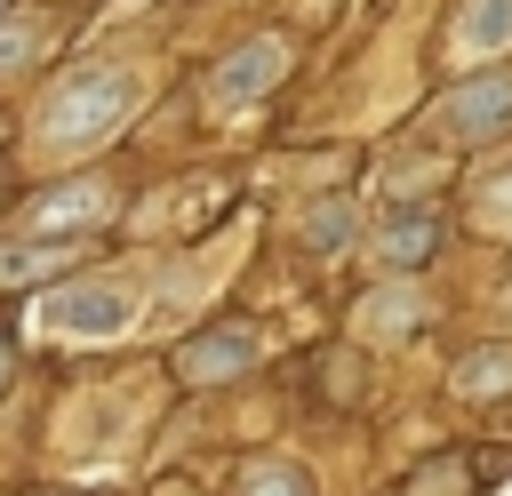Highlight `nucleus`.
<instances>
[{
    "mask_svg": "<svg viewBox=\"0 0 512 496\" xmlns=\"http://www.w3.org/2000/svg\"><path fill=\"white\" fill-rule=\"evenodd\" d=\"M248 496H312V488H304L296 464H256V472H248Z\"/></svg>",
    "mask_w": 512,
    "mask_h": 496,
    "instance_id": "8",
    "label": "nucleus"
},
{
    "mask_svg": "<svg viewBox=\"0 0 512 496\" xmlns=\"http://www.w3.org/2000/svg\"><path fill=\"white\" fill-rule=\"evenodd\" d=\"M440 128H448L456 144H496V136H512V72L464 80V88L440 104Z\"/></svg>",
    "mask_w": 512,
    "mask_h": 496,
    "instance_id": "2",
    "label": "nucleus"
},
{
    "mask_svg": "<svg viewBox=\"0 0 512 496\" xmlns=\"http://www.w3.org/2000/svg\"><path fill=\"white\" fill-rule=\"evenodd\" d=\"M512 32V0H488V16H472V40H504Z\"/></svg>",
    "mask_w": 512,
    "mask_h": 496,
    "instance_id": "10",
    "label": "nucleus"
},
{
    "mask_svg": "<svg viewBox=\"0 0 512 496\" xmlns=\"http://www.w3.org/2000/svg\"><path fill=\"white\" fill-rule=\"evenodd\" d=\"M0 8H8V0H0Z\"/></svg>",
    "mask_w": 512,
    "mask_h": 496,
    "instance_id": "12",
    "label": "nucleus"
},
{
    "mask_svg": "<svg viewBox=\"0 0 512 496\" xmlns=\"http://www.w3.org/2000/svg\"><path fill=\"white\" fill-rule=\"evenodd\" d=\"M248 328H232V336H200V344H184V376L200 384V376H232V368H248Z\"/></svg>",
    "mask_w": 512,
    "mask_h": 496,
    "instance_id": "4",
    "label": "nucleus"
},
{
    "mask_svg": "<svg viewBox=\"0 0 512 496\" xmlns=\"http://www.w3.org/2000/svg\"><path fill=\"white\" fill-rule=\"evenodd\" d=\"M280 64H288V40H248V48L224 56V72H216V104H248V96H264V88L280 80Z\"/></svg>",
    "mask_w": 512,
    "mask_h": 496,
    "instance_id": "3",
    "label": "nucleus"
},
{
    "mask_svg": "<svg viewBox=\"0 0 512 496\" xmlns=\"http://www.w3.org/2000/svg\"><path fill=\"white\" fill-rule=\"evenodd\" d=\"M424 256H432V216H424V208H400V216L384 224V264L408 272V264H424Z\"/></svg>",
    "mask_w": 512,
    "mask_h": 496,
    "instance_id": "5",
    "label": "nucleus"
},
{
    "mask_svg": "<svg viewBox=\"0 0 512 496\" xmlns=\"http://www.w3.org/2000/svg\"><path fill=\"white\" fill-rule=\"evenodd\" d=\"M64 216H104V192L72 184V192H48V208H32V224H40V232H48V224H64Z\"/></svg>",
    "mask_w": 512,
    "mask_h": 496,
    "instance_id": "7",
    "label": "nucleus"
},
{
    "mask_svg": "<svg viewBox=\"0 0 512 496\" xmlns=\"http://www.w3.org/2000/svg\"><path fill=\"white\" fill-rule=\"evenodd\" d=\"M16 56H32V32H0V64H16Z\"/></svg>",
    "mask_w": 512,
    "mask_h": 496,
    "instance_id": "11",
    "label": "nucleus"
},
{
    "mask_svg": "<svg viewBox=\"0 0 512 496\" xmlns=\"http://www.w3.org/2000/svg\"><path fill=\"white\" fill-rule=\"evenodd\" d=\"M456 384H464V392H480V384H512V352H480V360H464Z\"/></svg>",
    "mask_w": 512,
    "mask_h": 496,
    "instance_id": "9",
    "label": "nucleus"
},
{
    "mask_svg": "<svg viewBox=\"0 0 512 496\" xmlns=\"http://www.w3.org/2000/svg\"><path fill=\"white\" fill-rule=\"evenodd\" d=\"M56 320H64V328H120V320H128V288H96V296L80 288V296L56 304Z\"/></svg>",
    "mask_w": 512,
    "mask_h": 496,
    "instance_id": "6",
    "label": "nucleus"
},
{
    "mask_svg": "<svg viewBox=\"0 0 512 496\" xmlns=\"http://www.w3.org/2000/svg\"><path fill=\"white\" fill-rule=\"evenodd\" d=\"M120 104H128V80L120 72H88V80H72L56 104H48V144L64 152V144H80V136H96L104 120H120Z\"/></svg>",
    "mask_w": 512,
    "mask_h": 496,
    "instance_id": "1",
    "label": "nucleus"
}]
</instances>
